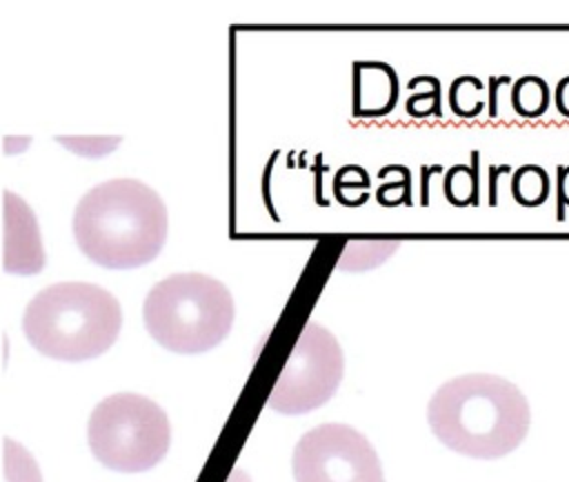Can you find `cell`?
<instances>
[{
	"label": "cell",
	"mask_w": 569,
	"mask_h": 482,
	"mask_svg": "<svg viewBox=\"0 0 569 482\" xmlns=\"http://www.w3.org/2000/svg\"><path fill=\"white\" fill-rule=\"evenodd\" d=\"M169 215L162 198L144 182L113 178L89 189L76 204L73 238L98 267L136 269L164 247Z\"/></svg>",
	"instance_id": "cell-1"
},
{
	"label": "cell",
	"mask_w": 569,
	"mask_h": 482,
	"mask_svg": "<svg viewBox=\"0 0 569 482\" xmlns=\"http://www.w3.org/2000/svg\"><path fill=\"white\" fill-rule=\"evenodd\" d=\"M433 435L456 453L496 460L527 435L529 402L516 384L491 373H469L445 382L429 400Z\"/></svg>",
	"instance_id": "cell-2"
},
{
	"label": "cell",
	"mask_w": 569,
	"mask_h": 482,
	"mask_svg": "<svg viewBox=\"0 0 569 482\" xmlns=\"http://www.w3.org/2000/svg\"><path fill=\"white\" fill-rule=\"evenodd\" d=\"M122 309L93 282H56L38 291L22 318L29 344L47 358L80 362L102 355L118 338Z\"/></svg>",
	"instance_id": "cell-3"
},
{
	"label": "cell",
	"mask_w": 569,
	"mask_h": 482,
	"mask_svg": "<svg viewBox=\"0 0 569 482\" xmlns=\"http://www.w3.org/2000/svg\"><path fill=\"white\" fill-rule=\"evenodd\" d=\"M229 289L204 273H173L151 287L142 304L149 335L182 355L218 347L233 324Z\"/></svg>",
	"instance_id": "cell-4"
},
{
	"label": "cell",
	"mask_w": 569,
	"mask_h": 482,
	"mask_svg": "<svg viewBox=\"0 0 569 482\" xmlns=\"http://www.w3.org/2000/svg\"><path fill=\"white\" fill-rule=\"evenodd\" d=\"M87 442L93 458L107 469L142 473L167 455L171 424L153 400L138 393H113L91 411Z\"/></svg>",
	"instance_id": "cell-5"
},
{
	"label": "cell",
	"mask_w": 569,
	"mask_h": 482,
	"mask_svg": "<svg viewBox=\"0 0 569 482\" xmlns=\"http://www.w3.org/2000/svg\"><path fill=\"white\" fill-rule=\"evenodd\" d=\"M342 371L345 355L333 333L307 322L271 389L269 406L284 415L309 413L338 391Z\"/></svg>",
	"instance_id": "cell-6"
},
{
	"label": "cell",
	"mask_w": 569,
	"mask_h": 482,
	"mask_svg": "<svg viewBox=\"0 0 569 482\" xmlns=\"http://www.w3.org/2000/svg\"><path fill=\"white\" fill-rule=\"evenodd\" d=\"M296 482H385L378 453L347 424H320L307 431L291 460Z\"/></svg>",
	"instance_id": "cell-7"
},
{
	"label": "cell",
	"mask_w": 569,
	"mask_h": 482,
	"mask_svg": "<svg viewBox=\"0 0 569 482\" xmlns=\"http://www.w3.org/2000/svg\"><path fill=\"white\" fill-rule=\"evenodd\" d=\"M2 220H4V229H2L4 271L18 273V275L40 273L44 269L47 255H44L38 220L31 207L13 191H4Z\"/></svg>",
	"instance_id": "cell-8"
},
{
	"label": "cell",
	"mask_w": 569,
	"mask_h": 482,
	"mask_svg": "<svg viewBox=\"0 0 569 482\" xmlns=\"http://www.w3.org/2000/svg\"><path fill=\"white\" fill-rule=\"evenodd\" d=\"M398 76L385 62H353V116H387L398 100Z\"/></svg>",
	"instance_id": "cell-9"
},
{
	"label": "cell",
	"mask_w": 569,
	"mask_h": 482,
	"mask_svg": "<svg viewBox=\"0 0 569 482\" xmlns=\"http://www.w3.org/2000/svg\"><path fill=\"white\" fill-rule=\"evenodd\" d=\"M398 247H400L398 240H353L342 251L338 260V269L367 271L371 267L382 264Z\"/></svg>",
	"instance_id": "cell-10"
},
{
	"label": "cell",
	"mask_w": 569,
	"mask_h": 482,
	"mask_svg": "<svg viewBox=\"0 0 569 482\" xmlns=\"http://www.w3.org/2000/svg\"><path fill=\"white\" fill-rule=\"evenodd\" d=\"M511 193H513L518 204H525V207L542 204L547 200V193H549V178H547L545 169H540L536 164L520 167L513 173Z\"/></svg>",
	"instance_id": "cell-11"
},
{
	"label": "cell",
	"mask_w": 569,
	"mask_h": 482,
	"mask_svg": "<svg viewBox=\"0 0 569 482\" xmlns=\"http://www.w3.org/2000/svg\"><path fill=\"white\" fill-rule=\"evenodd\" d=\"M547 102H549V89L545 80L536 76H527L513 84L511 104L520 116L538 118L547 109Z\"/></svg>",
	"instance_id": "cell-12"
},
{
	"label": "cell",
	"mask_w": 569,
	"mask_h": 482,
	"mask_svg": "<svg viewBox=\"0 0 569 482\" xmlns=\"http://www.w3.org/2000/svg\"><path fill=\"white\" fill-rule=\"evenodd\" d=\"M449 104L456 116L473 118L482 109V82L471 76H462L453 80L449 89Z\"/></svg>",
	"instance_id": "cell-13"
},
{
	"label": "cell",
	"mask_w": 569,
	"mask_h": 482,
	"mask_svg": "<svg viewBox=\"0 0 569 482\" xmlns=\"http://www.w3.org/2000/svg\"><path fill=\"white\" fill-rule=\"evenodd\" d=\"M4 480L7 482H42L40 469L22 444L4 440Z\"/></svg>",
	"instance_id": "cell-14"
},
{
	"label": "cell",
	"mask_w": 569,
	"mask_h": 482,
	"mask_svg": "<svg viewBox=\"0 0 569 482\" xmlns=\"http://www.w3.org/2000/svg\"><path fill=\"white\" fill-rule=\"evenodd\" d=\"M478 180L476 173L467 167H453L445 175V195L453 204H469L476 202Z\"/></svg>",
	"instance_id": "cell-15"
},
{
	"label": "cell",
	"mask_w": 569,
	"mask_h": 482,
	"mask_svg": "<svg viewBox=\"0 0 569 482\" xmlns=\"http://www.w3.org/2000/svg\"><path fill=\"white\" fill-rule=\"evenodd\" d=\"M58 142L82 158H102L120 144V138H58Z\"/></svg>",
	"instance_id": "cell-16"
},
{
	"label": "cell",
	"mask_w": 569,
	"mask_h": 482,
	"mask_svg": "<svg viewBox=\"0 0 569 482\" xmlns=\"http://www.w3.org/2000/svg\"><path fill=\"white\" fill-rule=\"evenodd\" d=\"M407 113H411L413 118H425L431 113H440V82L433 80L431 89L413 93L407 98Z\"/></svg>",
	"instance_id": "cell-17"
},
{
	"label": "cell",
	"mask_w": 569,
	"mask_h": 482,
	"mask_svg": "<svg viewBox=\"0 0 569 482\" xmlns=\"http://www.w3.org/2000/svg\"><path fill=\"white\" fill-rule=\"evenodd\" d=\"M558 200L569 204V167L558 171Z\"/></svg>",
	"instance_id": "cell-18"
},
{
	"label": "cell",
	"mask_w": 569,
	"mask_h": 482,
	"mask_svg": "<svg viewBox=\"0 0 569 482\" xmlns=\"http://www.w3.org/2000/svg\"><path fill=\"white\" fill-rule=\"evenodd\" d=\"M227 482H251V478H249V473L247 471H242V469H233L231 471V475L227 478Z\"/></svg>",
	"instance_id": "cell-19"
}]
</instances>
